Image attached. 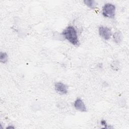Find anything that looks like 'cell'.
<instances>
[{
  "label": "cell",
  "mask_w": 129,
  "mask_h": 129,
  "mask_svg": "<svg viewBox=\"0 0 129 129\" xmlns=\"http://www.w3.org/2000/svg\"><path fill=\"white\" fill-rule=\"evenodd\" d=\"M62 35L72 44L75 46H78L80 44L78 37L77 32L73 26H68L62 32Z\"/></svg>",
  "instance_id": "6da1fadb"
},
{
  "label": "cell",
  "mask_w": 129,
  "mask_h": 129,
  "mask_svg": "<svg viewBox=\"0 0 129 129\" xmlns=\"http://www.w3.org/2000/svg\"><path fill=\"white\" fill-rule=\"evenodd\" d=\"M102 15L104 17L114 19L115 15V7L111 3L105 4L102 8Z\"/></svg>",
  "instance_id": "7a4b0ae2"
},
{
  "label": "cell",
  "mask_w": 129,
  "mask_h": 129,
  "mask_svg": "<svg viewBox=\"0 0 129 129\" xmlns=\"http://www.w3.org/2000/svg\"><path fill=\"white\" fill-rule=\"evenodd\" d=\"M98 32L99 35L106 40H109L112 35V32L110 29L105 26H100L98 28Z\"/></svg>",
  "instance_id": "3957f363"
},
{
  "label": "cell",
  "mask_w": 129,
  "mask_h": 129,
  "mask_svg": "<svg viewBox=\"0 0 129 129\" xmlns=\"http://www.w3.org/2000/svg\"><path fill=\"white\" fill-rule=\"evenodd\" d=\"M55 91L61 95L66 94L68 92V87L67 85L61 82H57L54 84Z\"/></svg>",
  "instance_id": "277c9868"
},
{
  "label": "cell",
  "mask_w": 129,
  "mask_h": 129,
  "mask_svg": "<svg viewBox=\"0 0 129 129\" xmlns=\"http://www.w3.org/2000/svg\"><path fill=\"white\" fill-rule=\"evenodd\" d=\"M75 109L81 112H87V108L83 101L80 98H77L74 102Z\"/></svg>",
  "instance_id": "5b68a950"
},
{
  "label": "cell",
  "mask_w": 129,
  "mask_h": 129,
  "mask_svg": "<svg viewBox=\"0 0 129 129\" xmlns=\"http://www.w3.org/2000/svg\"><path fill=\"white\" fill-rule=\"evenodd\" d=\"M123 39L122 34L120 31H117L113 34V39L116 44H120Z\"/></svg>",
  "instance_id": "8992f818"
},
{
  "label": "cell",
  "mask_w": 129,
  "mask_h": 129,
  "mask_svg": "<svg viewBox=\"0 0 129 129\" xmlns=\"http://www.w3.org/2000/svg\"><path fill=\"white\" fill-rule=\"evenodd\" d=\"M84 4L91 9H95L97 6V3L94 0H85L84 1Z\"/></svg>",
  "instance_id": "52a82bcc"
},
{
  "label": "cell",
  "mask_w": 129,
  "mask_h": 129,
  "mask_svg": "<svg viewBox=\"0 0 129 129\" xmlns=\"http://www.w3.org/2000/svg\"><path fill=\"white\" fill-rule=\"evenodd\" d=\"M0 60L1 62L5 63L8 60V55L6 52H1L0 53Z\"/></svg>",
  "instance_id": "ba28073f"
},
{
  "label": "cell",
  "mask_w": 129,
  "mask_h": 129,
  "mask_svg": "<svg viewBox=\"0 0 129 129\" xmlns=\"http://www.w3.org/2000/svg\"><path fill=\"white\" fill-rule=\"evenodd\" d=\"M101 124L104 126V128H107L108 127H107V123H106V121L105 120H102L101 121Z\"/></svg>",
  "instance_id": "9c48e42d"
},
{
  "label": "cell",
  "mask_w": 129,
  "mask_h": 129,
  "mask_svg": "<svg viewBox=\"0 0 129 129\" xmlns=\"http://www.w3.org/2000/svg\"><path fill=\"white\" fill-rule=\"evenodd\" d=\"M6 128H14V127L13 126H9L6 127Z\"/></svg>",
  "instance_id": "30bf717a"
}]
</instances>
